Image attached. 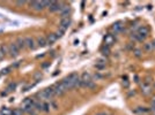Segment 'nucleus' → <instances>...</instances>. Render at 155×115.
Returning <instances> with one entry per match:
<instances>
[{"mask_svg":"<svg viewBox=\"0 0 155 115\" xmlns=\"http://www.w3.org/2000/svg\"><path fill=\"white\" fill-rule=\"evenodd\" d=\"M55 96H56V93H55L52 86L43 90L42 92H38V93H37V97H38L42 101H45V100H48V99H52Z\"/></svg>","mask_w":155,"mask_h":115,"instance_id":"obj_1","label":"nucleus"},{"mask_svg":"<svg viewBox=\"0 0 155 115\" xmlns=\"http://www.w3.org/2000/svg\"><path fill=\"white\" fill-rule=\"evenodd\" d=\"M51 1H30L29 6L34 9V11H43L45 7L49 8Z\"/></svg>","mask_w":155,"mask_h":115,"instance_id":"obj_2","label":"nucleus"},{"mask_svg":"<svg viewBox=\"0 0 155 115\" xmlns=\"http://www.w3.org/2000/svg\"><path fill=\"white\" fill-rule=\"evenodd\" d=\"M140 90H141V93L143 94H149L152 92V83L149 81H145L142 82V84L140 85Z\"/></svg>","mask_w":155,"mask_h":115,"instance_id":"obj_3","label":"nucleus"},{"mask_svg":"<svg viewBox=\"0 0 155 115\" xmlns=\"http://www.w3.org/2000/svg\"><path fill=\"white\" fill-rule=\"evenodd\" d=\"M52 88H53V91H55L56 96H63L64 93H66V92H67V90L65 89V86L63 85V83H61V82H60V83H57V84H55Z\"/></svg>","mask_w":155,"mask_h":115,"instance_id":"obj_4","label":"nucleus"},{"mask_svg":"<svg viewBox=\"0 0 155 115\" xmlns=\"http://www.w3.org/2000/svg\"><path fill=\"white\" fill-rule=\"evenodd\" d=\"M60 17L61 19H66V17H70V13H71V7L66 4H63V7L60 9Z\"/></svg>","mask_w":155,"mask_h":115,"instance_id":"obj_5","label":"nucleus"},{"mask_svg":"<svg viewBox=\"0 0 155 115\" xmlns=\"http://www.w3.org/2000/svg\"><path fill=\"white\" fill-rule=\"evenodd\" d=\"M71 26V19L70 17H66V19H61L60 20V23H59V29L63 30V31H66Z\"/></svg>","mask_w":155,"mask_h":115,"instance_id":"obj_6","label":"nucleus"},{"mask_svg":"<svg viewBox=\"0 0 155 115\" xmlns=\"http://www.w3.org/2000/svg\"><path fill=\"white\" fill-rule=\"evenodd\" d=\"M63 7V2H57V1H51L50 6H49V11L50 12H60Z\"/></svg>","mask_w":155,"mask_h":115,"instance_id":"obj_7","label":"nucleus"},{"mask_svg":"<svg viewBox=\"0 0 155 115\" xmlns=\"http://www.w3.org/2000/svg\"><path fill=\"white\" fill-rule=\"evenodd\" d=\"M124 29V23L122 21H117L112 24V31L115 34H119Z\"/></svg>","mask_w":155,"mask_h":115,"instance_id":"obj_8","label":"nucleus"},{"mask_svg":"<svg viewBox=\"0 0 155 115\" xmlns=\"http://www.w3.org/2000/svg\"><path fill=\"white\" fill-rule=\"evenodd\" d=\"M8 53L11 54V56H17L19 55V49L17 46L15 45V43L11 44L9 47H8Z\"/></svg>","mask_w":155,"mask_h":115,"instance_id":"obj_9","label":"nucleus"},{"mask_svg":"<svg viewBox=\"0 0 155 115\" xmlns=\"http://www.w3.org/2000/svg\"><path fill=\"white\" fill-rule=\"evenodd\" d=\"M25 43H26V47H28L30 50L36 49V43H35V40L31 38V37H27V38L25 39Z\"/></svg>","mask_w":155,"mask_h":115,"instance_id":"obj_10","label":"nucleus"},{"mask_svg":"<svg viewBox=\"0 0 155 115\" xmlns=\"http://www.w3.org/2000/svg\"><path fill=\"white\" fill-rule=\"evenodd\" d=\"M57 39H58V37L56 34H50L46 37V43H48V45H53L57 41Z\"/></svg>","mask_w":155,"mask_h":115,"instance_id":"obj_11","label":"nucleus"},{"mask_svg":"<svg viewBox=\"0 0 155 115\" xmlns=\"http://www.w3.org/2000/svg\"><path fill=\"white\" fill-rule=\"evenodd\" d=\"M153 50H155L154 41H151V43H146V44H143V51L145 52H152Z\"/></svg>","mask_w":155,"mask_h":115,"instance_id":"obj_12","label":"nucleus"},{"mask_svg":"<svg viewBox=\"0 0 155 115\" xmlns=\"http://www.w3.org/2000/svg\"><path fill=\"white\" fill-rule=\"evenodd\" d=\"M113 43H115V37H113L112 35H107L105 38H104V44L110 47Z\"/></svg>","mask_w":155,"mask_h":115,"instance_id":"obj_13","label":"nucleus"},{"mask_svg":"<svg viewBox=\"0 0 155 115\" xmlns=\"http://www.w3.org/2000/svg\"><path fill=\"white\" fill-rule=\"evenodd\" d=\"M105 59H99L97 61H96V64H95V68L96 69H99V70H101V69H104L105 68Z\"/></svg>","mask_w":155,"mask_h":115,"instance_id":"obj_14","label":"nucleus"},{"mask_svg":"<svg viewBox=\"0 0 155 115\" xmlns=\"http://www.w3.org/2000/svg\"><path fill=\"white\" fill-rule=\"evenodd\" d=\"M15 45L17 46V49L19 50H23L25 47H26V43H25V39L22 38H19L16 41H15Z\"/></svg>","mask_w":155,"mask_h":115,"instance_id":"obj_15","label":"nucleus"},{"mask_svg":"<svg viewBox=\"0 0 155 115\" xmlns=\"http://www.w3.org/2000/svg\"><path fill=\"white\" fill-rule=\"evenodd\" d=\"M37 45H38L40 47H44V46H46V45H48V43H46V38H45V37H38V39H37Z\"/></svg>","mask_w":155,"mask_h":115,"instance_id":"obj_16","label":"nucleus"},{"mask_svg":"<svg viewBox=\"0 0 155 115\" xmlns=\"http://www.w3.org/2000/svg\"><path fill=\"white\" fill-rule=\"evenodd\" d=\"M80 79L81 81H84V82H88V81H93V78H92V75L89 74V73H84L81 77H80Z\"/></svg>","mask_w":155,"mask_h":115,"instance_id":"obj_17","label":"nucleus"},{"mask_svg":"<svg viewBox=\"0 0 155 115\" xmlns=\"http://www.w3.org/2000/svg\"><path fill=\"white\" fill-rule=\"evenodd\" d=\"M149 111H151V109H148V108H146V107H138V109H137L136 112L141 115H147Z\"/></svg>","mask_w":155,"mask_h":115,"instance_id":"obj_18","label":"nucleus"},{"mask_svg":"<svg viewBox=\"0 0 155 115\" xmlns=\"http://www.w3.org/2000/svg\"><path fill=\"white\" fill-rule=\"evenodd\" d=\"M0 115H12V111L9 109V108H2L1 111H0Z\"/></svg>","mask_w":155,"mask_h":115,"instance_id":"obj_19","label":"nucleus"},{"mask_svg":"<svg viewBox=\"0 0 155 115\" xmlns=\"http://www.w3.org/2000/svg\"><path fill=\"white\" fill-rule=\"evenodd\" d=\"M23 111L22 109H20V108H16L14 111H12V115H23Z\"/></svg>","mask_w":155,"mask_h":115,"instance_id":"obj_20","label":"nucleus"},{"mask_svg":"<svg viewBox=\"0 0 155 115\" xmlns=\"http://www.w3.org/2000/svg\"><path fill=\"white\" fill-rule=\"evenodd\" d=\"M5 55H6V47L2 46V47H0V60H1Z\"/></svg>","mask_w":155,"mask_h":115,"instance_id":"obj_21","label":"nucleus"},{"mask_svg":"<svg viewBox=\"0 0 155 115\" xmlns=\"http://www.w3.org/2000/svg\"><path fill=\"white\" fill-rule=\"evenodd\" d=\"M109 52H110V47H109V46H107V45H104V47L102 49V53H103L104 55H108V54H109Z\"/></svg>","mask_w":155,"mask_h":115,"instance_id":"obj_22","label":"nucleus"},{"mask_svg":"<svg viewBox=\"0 0 155 115\" xmlns=\"http://www.w3.org/2000/svg\"><path fill=\"white\" fill-rule=\"evenodd\" d=\"M123 85H124V88H128V85H130V82H128L126 76L123 77Z\"/></svg>","mask_w":155,"mask_h":115,"instance_id":"obj_23","label":"nucleus"},{"mask_svg":"<svg viewBox=\"0 0 155 115\" xmlns=\"http://www.w3.org/2000/svg\"><path fill=\"white\" fill-rule=\"evenodd\" d=\"M64 34H65V31H63V30H60V29H58V31L56 32V35H57V37H58V38H60Z\"/></svg>","mask_w":155,"mask_h":115,"instance_id":"obj_24","label":"nucleus"},{"mask_svg":"<svg viewBox=\"0 0 155 115\" xmlns=\"http://www.w3.org/2000/svg\"><path fill=\"white\" fill-rule=\"evenodd\" d=\"M40 78H42V74H41V73H37V74L35 75V79H36V81H38Z\"/></svg>","mask_w":155,"mask_h":115,"instance_id":"obj_25","label":"nucleus"},{"mask_svg":"<svg viewBox=\"0 0 155 115\" xmlns=\"http://www.w3.org/2000/svg\"><path fill=\"white\" fill-rule=\"evenodd\" d=\"M25 4H26V1H23V0H22V1H16V5H17V6H23Z\"/></svg>","mask_w":155,"mask_h":115,"instance_id":"obj_26","label":"nucleus"},{"mask_svg":"<svg viewBox=\"0 0 155 115\" xmlns=\"http://www.w3.org/2000/svg\"><path fill=\"white\" fill-rule=\"evenodd\" d=\"M12 89H15V84H11L9 86H8V91H12Z\"/></svg>","mask_w":155,"mask_h":115,"instance_id":"obj_27","label":"nucleus"},{"mask_svg":"<svg viewBox=\"0 0 155 115\" xmlns=\"http://www.w3.org/2000/svg\"><path fill=\"white\" fill-rule=\"evenodd\" d=\"M96 115H109L108 113H105V112H99V113H97Z\"/></svg>","mask_w":155,"mask_h":115,"instance_id":"obj_28","label":"nucleus"},{"mask_svg":"<svg viewBox=\"0 0 155 115\" xmlns=\"http://www.w3.org/2000/svg\"><path fill=\"white\" fill-rule=\"evenodd\" d=\"M8 70H9V69H5V70H2V71H1V74H7V73H8Z\"/></svg>","mask_w":155,"mask_h":115,"instance_id":"obj_29","label":"nucleus"},{"mask_svg":"<svg viewBox=\"0 0 155 115\" xmlns=\"http://www.w3.org/2000/svg\"><path fill=\"white\" fill-rule=\"evenodd\" d=\"M152 106H155V97L152 99Z\"/></svg>","mask_w":155,"mask_h":115,"instance_id":"obj_30","label":"nucleus"},{"mask_svg":"<svg viewBox=\"0 0 155 115\" xmlns=\"http://www.w3.org/2000/svg\"><path fill=\"white\" fill-rule=\"evenodd\" d=\"M48 66H49V64H43V68H46Z\"/></svg>","mask_w":155,"mask_h":115,"instance_id":"obj_31","label":"nucleus"},{"mask_svg":"<svg viewBox=\"0 0 155 115\" xmlns=\"http://www.w3.org/2000/svg\"><path fill=\"white\" fill-rule=\"evenodd\" d=\"M154 85H155V84H154Z\"/></svg>","mask_w":155,"mask_h":115,"instance_id":"obj_32","label":"nucleus"}]
</instances>
